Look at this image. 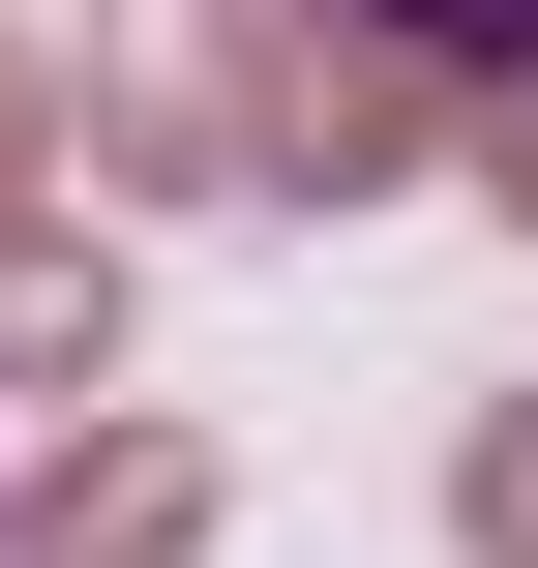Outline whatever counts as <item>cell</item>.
I'll use <instances>...</instances> for the list:
<instances>
[{"label":"cell","instance_id":"6da1fadb","mask_svg":"<svg viewBox=\"0 0 538 568\" xmlns=\"http://www.w3.org/2000/svg\"><path fill=\"white\" fill-rule=\"evenodd\" d=\"M120 120H150V150H210V180L359 210V180H419V150H449V60H419V30H359V0H180V60H150Z\"/></svg>","mask_w":538,"mask_h":568},{"label":"cell","instance_id":"7a4b0ae2","mask_svg":"<svg viewBox=\"0 0 538 568\" xmlns=\"http://www.w3.org/2000/svg\"><path fill=\"white\" fill-rule=\"evenodd\" d=\"M90 359H120V240L60 210V90L0 30V389H90Z\"/></svg>","mask_w":538,"mask_h":568},{"label":"cell","instance_id":"3957f363","mask_svg":"<svg viewBox=\"0 0 538 568\" xmlns=\"http://www.w3.org/2000/svg\"><path fill=\"white\" fill-rule=\"evenodd\" d=\"M180 539H210V449H150V419L0 479V568H180Z\"/></svg>","mask_w":538,"mask_h":568},{"label":"cell","instance_id":"277c9868","mask_svg":"<svg viewBox=\"0 0 538 568\" xmlns=\"http://www.w3.org/2000/svg\"><path fill=\"white\" fill-rule=\"evenodd\" d=\"M449 539H479V568H538V389L479 419V449H449Z\"/></svg>","mask_w":538,"mask_h":568},{"label":"cell","instance_id":"5b68a950","mask_svg":"<svg viewBox=\"0 0 538 568\" xmlns=\"http://www.w3.org/2000/svg\"><path fill=\"white\" fill-rule=\"evenodd\" d=\"M359 30H419L449 90H479V60H538V0H359Z\"/></svg>","mask_w":538,"mask_h":568},{"label":"cell","instance_id":"8992f818","mask_svg":"<svg viewBox=\"0 0 538 568\" xmlns=\"http://www.w3.org/2000/svg\"><path fill=\"white\" fill-rule=\"evenodd\" d=\"M479 180H509V210H538V60H479Z\"/></svg>","mask_w":538,"mask_h":568}]
</instances>
